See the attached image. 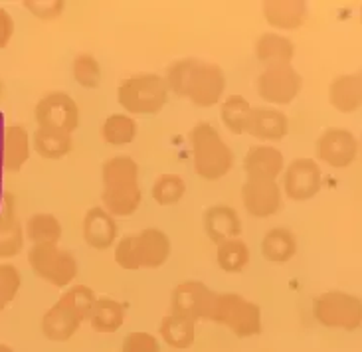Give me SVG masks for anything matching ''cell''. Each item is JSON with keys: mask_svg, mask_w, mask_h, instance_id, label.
<instances>
[{"mask_svg": "<svg viewBox=\"0 0 362 352\" xmlns=\"http://www.w3.org/2000/svg\"><path fill=\"white\" fill-rule=\"evenodd\" d=\"M165 81L168 91L188 99L198 109H210L222 103L226 93V74L222 66L196 58L173 61Z\"/></svg>", "mask_w": 362, "mask_h": 352, "instance_id": "1", "label": "cell"}, {"mask_svg": "<svg viewBox=\"0 0 362 352\" xmlns=\"http://www.w3.org/2000/svg\"><path fill=\"white\" fill-rule=\"evenodd\" d=\"M95 301L98 295L88 285L68 287L42 317V334L52 343H68L89 319Z\"/></svg>", "mask_w": 362, "mask_h": 352, "instance_id": "2", "label": "cell"}, {"mask_svg": "<svg viewBox=\"0 0 362 352\" xmlns=\"http://www.w3.org/2000/svg\"><path fill=\"white\" fill-rule=\"evenodd\" d=\"M192 168L198 178L216 182L228 176L234 168V151L212 123H196L188 133Z\"/></svg>", "mask_w": 362, "mask_h": 352, "instance_id": "3", "label": "cell"}, {"mask_svg": "<svg viewBox=\"0 0 362 352\" xmlns=\"http://www.w3.org/2000/svg\"><path fill=\"white\" fill-rule=\"evenodd\" d=\"M167 81L158 74H135L125 78L117 88V101L123 113L131 117L157 115L168 103Z\"/></svg>", "mask_w": 362, "mask_h": 352, "instance_id": "4", "label": "cell"}, {"mask_svg": "<svg viewBox=\"0 0 362 352\" xmlns=\"http://www.w3.org/2000/svg\"><path fill=\"white\" fill-rule=\"evenodd\" d=\"M208 321L224 327L238 339H252L264 331L262 307L240 293H216Z\"/></svg>", "mask_w": 362, "mask_h": 352, "instance_id": "5", "label": "cell"}, {"mask_svg": "<svg viewBox=\"0 0 362 352\" xmlns=\"http://www.w3.org/2000/svg\"><path fill=\"white\" fill-rule=\"evenodd\" d=\"M28 265L32 274L58 289H68L79 274L76 255L58 244L32 245L28 250Z\"/></svg>", "mask_w": 362, "mask_h": 352, "instance_id": "6", "label": "cell"}, {"mask_svg": "<svg viewBox=\"0 0 362 352\" xmlns=\"http://www.w3.org/2000/svg\"><path fill=\"white\" fill-rule=\"evenodd\" d=\"M313 317L325 329L353 333L362 327V299L346 291H325L313 301Z\"/></svg>", "mask_w": 362, "mask_h": 352, "instance_id": "7", "label": "cell"}, {"mask_svg": "<svg viewBox=\"0 0 362 352\" xmlns=\"http://www.w3.org/2000/svg\"><path fill=\"white\" fill-rule=\"evenodd\" d=\"M301 89H303V78L293 68V64L265 68L255 79L257 98L269 105H277V107L293 103L297 95L301 93Z\"/></svg>", "mask_w": 362, "mask_h": 352, "instance_id": "8", "label": "cell"}, {"mask_svg": "<svg viewBox=\"0 0 362 352\" xmlns=\"http://www.w3.org/2000/svg\"><path fill=\"white\" fill-rule=\"evenodd\" d=\"M36 127L58 129L74 135L79 127V105L66 91H49L34 105Z\"/></svg>", "mask_w": 362, "mask_h": 352, "instance_id": "9", "label": "cell"}, {"mask_svg": "<svg viewBox=\"0 0 362 352\" xmlns=\"http://www.w3.org/2000/svg\"><path fill=\"white\" fill-rule=\"evenodd\" d=\"M216 291L202 281L188 279L178 283L170 295V313L185 317L190 321H208L214 307Z\"/></svg>", "mask_w": 362, "mask_h": 352, "instance_id": "10", "label": "cell"}, {"mask_svg": "<svg viewBox=\"0 0 362 352\" xmlns=\"http://www.w3.org/2000/svg\"><path fill=\"white\" fill-rule=\"evenodd\" d=\"M358 139L354 137L349 129L343 127H329L325 129L315 143V155L317 158L327 165V167L349 168L358 157Z\"/></svg>", "mask_w": 362, "mask_h": 352, "instance_id": "11", "label": "cell"}, {"mask_svg": "<svg viewBox=\"0 0 362 352\" xmlns=\"http://www.w3.org/2000/svg\"><path fill=\"white\" fill-rule=\"evenodd\" d=\"M323 186V172L315 158H293L284 170V194L293 202H305L319 194Z\"/></svg>", "mask_w": 362, "mask_h": 352, "instance_id": "12", "label": "cell"}, {"mask_svg": "<svg viewBox=\"0 0 362 352\" xmlns=\"http://www.w3.org/2000/svg\"><path fill=\"white\" fill-rule=\"evenodd\" d=\"M244 210L252 218H272L284 206V190L277 180H259V178H245L240 190Z\"/></svg>", "mask_w": 362, "mask_h": 352, "instance_id": "13", "label": "cell"}, {"mask_svg": "<svg viewBox=\"0 0 362 352\" xmlns=\"http://www.w3.org/2000/svg\"><path fill=\"white\" fill-rule=\"evenodd\" d=\"M81 235L83 242L98 252L111 250L115 247L119 237L117 220L103 206H93L81 220Z\"/></svg>", "mask_w": 362, "mask_h": 352, "instance_id": "14", "label": "cell"}, {"mask_svg": "<svg viewBox=\"0 0 362 352\" xmlns=\"http://www.w3.org/2000/svg\"><path fill=\"white\" fill-rule=\"evenodd\" d=\"M173 252V244L167 232L160 228H143L135 234V255L139 269H158L167 264Z\"/></svg>", "mask_w": 362, "mask_h": 352, "instance_id": "15", "label": "cell"}, {"mask_svg": "<svg viewBox=\"0 0 362 352\" xmlns=\"http://www.w3.org/2000/svg\"><path fill=\"white\" fill-rule=\"evenodd\" d=\"M245 133L264 145L279 143L289 133V117L275 107H252Z\"/></svg>", "mask_w": 362, "mask_h": 352, "instance_id": "16", "label": "cell"}, {"mask_svg": "<svg viewBox=\"0 0 362 352\" xmlns=\"http://www.w3.org/2000/svg\"><path fill=\"white\" fill-rule=\"evenodd\" d=\"M202 225L212 244H222L228 240L242 237V218L238 210L228 204H214L206 208L202 216Z\"/></svg>", "mask_w": 362, "mask_h": 352, "instance_id": "17", "label": "cell"}, {"mask_svg": "<svg viewBox=\"0 0 362 352\" xmlns=\"http://www.w3.org/2000/svg\"><path fill=\"white\" fill-rule=\"evenodd\" d=\"M284 153L274 145H254L245 153L244 172L247 178H259V180H277V176L284 175L285 170Z\"/></svg>", "mask_w": 362, "mask_h": 352, "instance_id": "18", "label": "cell"}, {"mask_svg": "<svg viewBox=\"0 0 362 352\" xmlns=\"http://www.w3.org/2000/svg\"><path fill=\"white\" fill-rule=\"evenodd\" d=\"M32 137L22 125H8L2 133L0 165L6 172H20L32 155Z\"/></svg>", "mask_w": 362, "mask_h": 352, "instance_id": "19", "label": "cell"}, {"mask_svg": "<svg viewBox=\"0 0 362 352\" xmlns=\"http://www.w3.org/2000/svg\"><path fill=\"white\" fill-rule=\"evenodd\" d=\"M262 14L272 28L297 30L305 24L309 8L305 0H265Z\"/></svg>", "mask_w": 362, "mask_h": 352, "instance_id": "20", "label": "cell"}, {"mask_svg": "<svg viewBox=\"0 0 362 352\" xmlns=\"http://www.w3.org/2000/svg\"><path fill=\"white\" fill-rule=\"evenodd\" d=\"M293 40L281 36L277 32H264L259 34L254 44L255 59L264 64L265 68H275V66H291L295 58Z\"/></svg>", "mask_w": 362, "mask_h": 352, "instance_id": "21", "label": "cell"}, {"mask_svg": "<svg viewBox=\"0 0 362 352\" xmlns=\"http://www.w3.org/2000/svg\"><path fill=\"white\" fill-rule=\"evenodd\" d=\"M101 202L109 214L117 218H131L143 202V190L139 182H125V184L103 186Z\"/></svg>", "mask_w": 362, "mask_h": 352, "instance_id": "22", "label": "cell"}, {"mask_svg": "<svg viewBox=\"0 0 362 352\" xmlns=\"http://www.w3.org/2000/svg\"><path fill=\"white\" fill-rule=\"evenodd\" d=\"M329 103L339 113H354L362 107V69L337 76L329 83Z\"/></svg>", "mask_w": 362, "mask_h": 352, "instance_id": "23", "label": "cell"}, {"mask_svg": "<svg viewBox=\"0 0 362 352\" xmlns=\"http://www.w3.org/2000/svg\"><path fill=\"white\" fill-rule=\"evenodd\" d=\"M297 254V235L285 228H269L262 237V255L272 264H287Z\"/></svg>", "mask_w": 362, "mask_h": 352, "instance_id": "24", "label": "cell"}, {"mask_svg": "<svg viewBox=\"0 0 362 352\" xmlns=\"http://www.w3.org/2000/svg\"><path fill=\"white\" fill-rule=\"evenodd\" d=\"M89 327L99 334H113L125 324V305L111 297H98L88 319Z\"/></svg>", "mask_w": 362, "mask_h": 352, "instance_id": "25", "label": "cell"}, {"mask_svg": "<svg viewBox=\"0 0 362 352\" xmlns=\"http://www.w3.org/2000/svg\"><path fill=\"white\" fill-rule=\"evenodd\" d=\"M32 148L42 158L59 160V158L68 157L74 151V137L58 129L36 127V131L32 133Z\"/></svg>", "mask_w": 362, "mask_h": 352, "instance_id": "26", "label": "cell"}, {"mask_svg": "<svg viewBox=\"0 0 362 352\" xmlns=\"http://www.w3.org/2000/svg\"><path fill=\"white\" fill-rule=\"evenodd\" d=\"M158 336L163 343H167L170 348L177 351H186L190 348L196 341V323L185 317L170 313L160 319L158 324Z\"/></svg>", "mask_w": 362, "mask_h": 352, "instance_id": "27", "label": "cell"}, {"mask_svg": "<svg viewBox=\"0 0 362 352\" xmlns=\"http://www.w3.org/2000/svg\"><path fill=\"white\" fill-rule=\"evenodd\" d=\"M139 135L137 119L127 113H111L101 125V139L109 147H127Z\"/></svg>", "mask_w": 362, "mask_h": 352, "instance_id": "28", "label": "cell"}, {"mask_svg": "<svg viewBox=\"0 0 362 352\" xmlns=\"http://www.w3.org/2000/svg\"><path fill=\"white\" fill-rule=\"evenodd\" d=\"M62 234H64L62 222L49 212H36L24 224V235L32 245L59 244Z\"/></svg>", "mask_w": 362, "mask_h": 352, "instance_id": "29", "label": "cell"}, {"mask_svg": "<svg viewBox=\"0 0 362 352\" xmlns=\"http://www.w3.org/2000/svg\"><path fill=\"white\" fill-rule=\"evenodd\" d=\"M250 259H252L250 245L242 237L216 245V264L226 274H242L250 265Z\"/></svg>", "mask_w": 362, "mask_h": 352, "instance_id": "30", "label": "cell"}, {"mask_svg": "<svg viewBox=\"0 0 362 352\" xmlns=\"http://www.w3.org/2000/svg\"><path fill=\"white\" fill-rule=\"evenodd\" d=\"M250 113H252V105L240 93H232L220 103V121L226 131L232 135H244Z\"/></svg>", "mask_w": 362, "mask_h": 352, "instance_id": "31", "label": "cell"}, {"mask_svg": "<svg viewBox=\"0 0 362 352\" xmlns=\"http://www.w3.org/2000/svg\"><path fill=\"white\" fill-rule=\"evenodd\" d=\"M24 228L14 210H4L0 214V259H12L24 247Z\"/></svg>", "mask_w": 362, "mask_h": 352, "instance_id": "32", "label": "cell"}, {"mask_svg": "<svg viewBox=\"0 0 362 352\" xmlns=\"http://www.w3.org/2000/svg\"><path fill=\"white\" fill-rule=\"evenodd\" d=\"M101 182L103 186L139 182L137 160L129 155H115V157L107 158L101 167Z\"/></svg>", "mask_w": 362, "mask_h": 352, "instance_id": "33", "label": "cell"}, {"mask_svg": "<svg viewBox=\"0 0 362 352\" xmlns=\"http://www.w3.org/2000/svg\"><path fill=\"white\" fill-rule=\"evenodd\" d=\"M186 196V180L175 172H165L155 178L151 186V198L158 206H175Z\"/></svg>", "mask_w": 362, "mask_h": 352, "instance_id": "34", "label": "cell"}, {"mask_svg": "<svg viewBox=\"0 0 362 352\" xmlns=\"http://www.w3.org/2000/svg\"><path fill=\"white\" fill-rule=\"evenodd\" d=\"M71 76L81 88L98 89L103 81V68L93 54L81 52L71 61Z\"/></svg>", "mask_w": 362, "mask_h": 352, "instance_id": "35", "label": "cell"}, {"mask_svg": "<svg viewBox=\"0 0 362 352\" xmlns=\"http://www.w3.org/2000/svg\"><path fill=\"white\" fill-rule=\"evenodd\" d=\"M22 287V275L16 265L2 262L0 264V313L8 307Z\"/></svg>", "mask_w": 362, "mask_h": 352, "instance_id": "36", "label": "cell"}, {"mask_svg": "<svg viewBox=\"0 0 362 352\" xmlns=\"http://www.w3.org/2000/svg\"><path fill=\"white\" fill-rule=\"evenodd\" d=\"M119 352H160V343L153 333L133 331L123 336Z\"/></svg>", "mask_w": 362, "mask_h": 352, "instance_id": "37", "label": "cell"}, {"mask_svg": "<svg viewBox=\"0 0 362 352\" xmlns=\"http://www.w3.org/2000/svg\"><path fill=\"white\" fill-rule=\"evenodd\" d=\"M113 259L115 264L125 271H137V255H135V234H127L119 237L113 247Z\"/></svg>", "mask_w": 362, "mask_h": 352, "instance_id": "38", "label": "cell"}, {"mask_svg": "<svg viewBox=\"0 0 362 352\" xmlns=\"http://www.w3.org/2000/svg\"><path fill=\"white\" fill-rule=\"evenodd\" d=\"M22 6L32 12L36 18L48 22V20L58 18L66 8V2L64 0H24Z\"/></svg>", "mask_w": 362, "mask_h": 352, "instance_id": "39", "label": "cell"}, {"mask_svg": "<svg viewBox=\"0 0 362 352\" xmlns=\"http://www.w3.org/2000/svg\"><path fill=\"white\" fill-rule=\"evenodd\" d=\"M14 18L8 10L0 6V49L8 48V44L14 38Z\"/></svg>", "mask_w": 362, "mask_h": 352, "instance_id": "40", "label": "cell"}, {"mask_svg": "<svg viewBox=\"0 0 362 352\" xmlns=\"http://www.w3.org/2000/svg\"><path fill=\"white\" fill-rule=\"evenodd\" d=\"M0 352H16L12 346H8V344H4V343H0Z\"/></svg>", "mask_w": 362, "mask_h": 352, "instance_id": "41", "label": "cell"}, {"mask_svg": "<svg viewBox=\"0 0 362 352\" xmlns=\"http://www.w3.org/2000/svg\"><path fill=\"white\" fill-rule=\"evenodd\" d=\"M4 95V83H2V78H0V99Z\"/></svg>", "mask_w": 362, "mask_h": 352, "instance_id": "42", "label": "cell"}, {"mask_svg": "<svg viewBox=\"0 0 362 352\" xmlns=\"http://www.w3.org/2000/svg\"><path fill=\"white\" fill-rule=\"evenodd\" d=\"M358 148H361V153H358V155H361V157H362V137L358 139Z\"/></svg>", "mask_w": 362, "mask_h": 352, "instance_id": "43", "label": "cell"}, {"mask_svg": "<svg viewBox=\"0 0 362 352\" xmlns=\"http://www.w3.org/2000/svg\"><path fill=\"white\" fill-rule=\"evenodd\" d=\"M358 18H361V24H362V6H361V12H358Z\"/></svg>", "mask_w": 362, "mask_h": 352, "instance_id": "44", "label": "cell"}]
</instances>
